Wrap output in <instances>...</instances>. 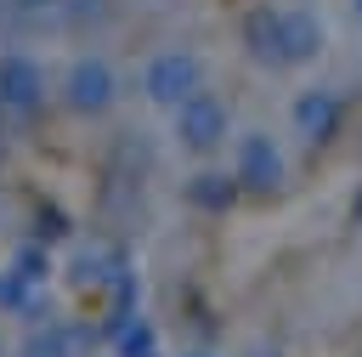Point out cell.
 I'll use <instances>...</instances> for the list:
<instances>
[{
  "label": "cell",
  "mask_w": 362,
  "mask_h": 357,
  "mask_svg": "<svg viewBox=\"0 0 362 357\" xmlns=\"http://www.w3.org/2000/svg\"><path fill=\"white\" fill-rule=\"evenodd\" d=\"M170 136H175V147L192 153V159L221 153V147L232 142V102H226L221 91H209V85L192 91L187 102L170 108Z\"/></svg>",
  "instance_id": "1"
},
{
  "label": "cell",
  "mask_w": 362,
  "mask_h": 357,
  "mask_svg": "<svg viewBox=\"0 0 362 357\" xmlns=\"http://www.w3.org/2000/svg\"><path fill=\"white\" fill-rule=\"evenodd\" d=\"M232 181H238V193H255V198H277L283 187H288V159H283V147H277V136L272 130H238L232 136Z\"/></svg>",
  "instance_id": "2"
},
{
  "label": "cell",
  "mask_w": 362,
  "mask_h": 357,
  "mask_svg": "<svg viewBox=\"0 0 362 357\" xmlns=\"http://www.w3.org/2000/svg\"><path fill=\"white\" fill-rule=\"evenodd\" d=\"M192 91H204V57H198L192 45H164V51L147 57V68H141V96H147L153 108H175V102H187Z\"/></svg>",
  "instance_id": "3"
},
{
  "label": "cell",
  "mask_w": 362,
  "mask_h": 357,
  "mask_svg": "<svg viewBox=\"0 0 362 357\" xmlns=\"http://www.w3.org/2000/svg\"><path fill=\"white\" fill-rule=\"evenodd\" d=\"M62 102L74 108V113H107L113 102H119V74H113V62L102 57V51H79L74 62H68V74H62Z\"/></svg>",
  "instance_id": "4"
},
{
  "label": "cell",
  "mask_w": 362,
  "mask_h": 357,
  "mask_svg": "<svg viewBox=\"0 0 362 357\" xmlns=\"http://www.w3.org/2000/svg\"><path fill=\"white\" fill-rule=\"evenodd\" d=\"M328 51V23L317 6H277V68H311Z\"/></svg>",
  "instance_id": "5"
},
{
  "label": "cell",
  "mask_w": 362,
  "mask_h": 357,
  "mask_svg": "<svg viewBox=\"0 0 362 357\" xmlns=\"http://www.w3.org/2000/svg\"><path fill=\"white\" fill-rule=\"evenodd\" d=\"M339 119H345V102H339L334 85H305V91H294V102H288V125H294V136H300L305 147L334 142Z\"/></svg>",
  "instance_id": "6"
},
{
  "label": "cell",
  "mask_w": 362,
  "mask_h": 357,
  "mask_svg": "<svg viewBox=\"0 0 362 357\" xmlns=\"http://www.w3.org/2000/svg\"><path fill=\"white\" fill-rule=\"evenodd\" d=\"M40 102H45V68L28 51H0V108L34 113Z\"/></svg>",
  "instance_id": "7"
},
{
  "label": "cell",
  "mask_w": 362,
  "mask_h": 357,
  "mask_svg": "<svg viewBox=\"0 0 362 357\" xmlns=\"http://www.w3.org/2000/svg\"><path fill=\"white\" fill-rule=\"evenodd\" d=\"M238 40H243V51L255 62L277 68V6H249L243 23H238Z\"/></svg>",
  "instance_id": "8"
},
{
  "label": "cell",
  "mask_w": 362,
  "mask_h": 357,
  "mask_svg": "<svg viewBox=\"0 0 362 357\" xmlns=\"http://www.w3.org/2000/svg\"><path fill=\"white\" fill-rule=\"evenodd\" d=\"M187 204L204 210V215H226V210L238 204V181H232V170H198V176L187 181Z\"/></svg>",
  "instance_id": "9"
},
{
  "label": "cell",
  "mask_w": 362,
  "mask_h": 357,
  "mask_svg": "<svg viewBox=\"0 0 362 357\" xmlns=\"http://www.w3.org/2000/svg\"><path fill=\"white\" fill-rule=\"evenodd\" d=\"M119 272H124V261L107 255V249H79L74 255V283H85V289H107Z\"/></svg>",
  "instance_id": "10"
},
{
  "label": "cell",
  "mask_w": 362,
  "mask_h": 357,
  "mask_svg": "<svg viewBox=\"0 0 362 357\" xmlns=\"http://www.w3.org/2000/svg\"><path fill=\"white\" fill-rule=\"evenodd\" d=\"M74 329L68 323H45V329H34L28 340H23V357H74Z\"/></svg>",
  "instance_id": "11"
},
{
  "label": "cell",
  "mask_w": 362,
  "mask_h": 357,
  "mask_svg": "<svg viewBox=\"0 0 362 357\" xmlns=\"http://www.w3.org/2000/svg\"><path fill=\"white\" fill-rule=\"evenodd\" d=\"M34 300H40V283H28L17 266H6L0 272V312H34Z\"/></svg>",
  "instance_id": "12"
},
{
  "label": "cell",
  "mask_w": 362,
  "mask_h": 357,
  "mask_svg": "<svg viewBox=\"0 0 362 357\" xmlns=\"http://www.w3.org/2000/svg\"><path fill=\"white\" fill-rule=\"evenodd\" d=\"M119 334V357H158V329L147 323V317H130L124 329H113Z\"/></svg>",
  "instance_id": "13"
},
{
  "label": "cell",
  "mask_w": 362,
  "mask_h": 357,
  "mask_svg": "<svg viewBox=\"0 0 362 357\" xmlns=\"http://www.w3.org/2000/svg\"><path fill=\"white\" fill-rule=\"evenodd\" d=\"M11 266H17L28 283H45V278H51V255H45L40 244H23V249L11 255Z\"/></svg>",
  "instance_id": "14"
},
{
  "label": "cell",
  "mask_w": 362,
  "mask_h": 357,
  "mask_svg": "<svg viewBox=\"0 0 362 357\" xmlns=\"http://www.w3.org/2000/svg\"><path fill=\"white\" fill-rule=\"evenodd\" d=\"M17 6H28V11H45V6H62V0H17Z\"/></svg>",
  "instance_id": "15"
},
{
  "label": "cell",
  "mask_w": 362,
  "mask_h": 357,
  "mask_svg": "<svg viewBox=\"0 0 362 357\" xmlns=\"http://www.w3.org/2000/svg\"><path fill=\"white\" fill-rule=\"evenodd\" d=\"M351 11H356V23H362V0H351Z\"/></svg>",
  "instance_id": "16"
},
{
  "label": "cell",
  "mask_w": 362,
  "mask_h": 357,
  "mask_svg": "<svg viewBox=\"0 0 362 357\" xmlns=\"http://www.w3.org/2000/svg\"><path fill=\"white\" fill-rule=\"evenodd\" d=\"M356 215H362V210H356Z\"/></svg>",
  "instance_id": "17"
},
{
  "label": "cell",
  "mask_w": 362,
  "mask_h": 357,
  "mask_svg": "<svg viewBox=\"0 0 362 357\" xmlns=\"http://www.w3.org/2000/svg\"><path fill=\"white\" fill-rule=\"evenodd\" d=\"M0 113H6V108H0Z\"/></svg>",
  "instance_id": "18"
},
{
  "label": "cell",
  "mask_w": 362,
  "mask_h": 357,
  "mask_svg": "<svg viewBox=\"0 0 362 357\" xmlns=\"http://www.w3.org/2000/svg\"><path fill=\"white\" fill-rule=\"evenodd\" d=\"M0 351H6V346H0Z\"/></svg>",
  "instance_id": "19"
}]
</instances>
